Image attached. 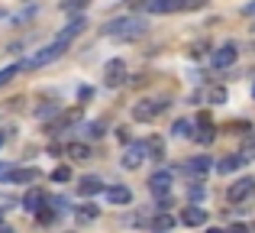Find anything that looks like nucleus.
I'll use <instances>...</instances> for the list:
<instances>
[{"label":"nucleus","mask_w":255,"mask_h":233,"mask_svg":"<svg viewBox=\"0 0 255 233\" xmlns=\"http://www.w3.org/2000/svg\"><path fill=\"white\" fill-rule=\"evenodd\" d=\"M104 36L132 42V39H142L145 36V23H142V19H136V16H129V19H113L110 26H104Z\"/></svg>","instance_id":"obj_1"},{"label":"nucleus","mask_w":255,"mask_h":233,"mask_svg":"<svg viewBox=\"0 0 255 233\" xmlns=\"http://www.w3.org/2000/svg\"><path fill=\"white\" fill-rule=\"evenodd\" d=\"M68 49V42H62V39H55L52 45H45L42 52H36V55L29 58V62H23V68H39V65H49V62H55L62 52Z\"/></svg>","instance_id":"obj_2"},{"label":"nucleus","mask_w":255,"mask_h":233,"mask_svg":"<svg viewBox=\"0 0 255 233\" xmlns=\"http://www.w3.org/2000/svg\"><path fill=\"white\" fill-rule=\"evenodd\" d=\"M123 81H126V62L123 58H110L104 65V84L107 88H120Z\"/></svg>","instance_id":"obj_3"},{"label":"nucleus","mask_w":255,"mask_h":233,"mask_svg":"<svg viewBox=\"0 0 255 233\" xmlns=\"http://www.w3.org/2000/svg\"><path fill=\"white\" fill-rule=\"evenodd\" d=\"M165 107H168L165 101H139L136 107H132V117H136L139 123H149V120H155Z\"/></svg>","instance_id":"obj_4"},{"label":"nucleus","mask_w":255,"mask_h":233,"mask_svg":"<svg viewBox=\"0 0 255 233\" xmlns=\"http://www.w3.org/2000/svg\"><path fill=\"white\" fill-rule=\"evenodd\" d=\"M255 195V178H239V182H233L230 185V191H226V198H230V204H239V201H246V198H252Z\"/></svg>","instance_id":"obj_5"},{"label":"nucleus","mask_w":255,"mask_h":233,"mask_svg":"<svg viewBox=\"0 0 255 233\" xmlns=\"http://www.w3.org/2000/svg\"><path fill=\"white\" fill-rule=\"evenodd\" d=\"M145 152H149V149H145V143H132L129 149L123 152V159H120V162H123V169H129V172L139 169V165L145 162Z\"/></svg>","instance_id":"obj_6"},{"label":"nucleus","mask_w":255,"mask_h":233,"mask_svg":"<svg viewBox=\"0 0 255 233\" xmlns=\"http://www.w3.org/2000/svg\"><path fill=\"white\" fill-rule=\"evenodd\" d=\"M210 62H213V68H230V65L236 62V45H233V42L220 45V49L213 52V58H210Z\"/></svg>","instance_id":"obj_7"},{"label":"nucleus","mask_w":255,"mask_h":233,"mask_svg":"<svg viewBox=\"0 0 255 233\" xmlns=\"http://www.w3.org/2000/svg\"><path fill=\"white\" fill-rule=\"evenodd\" d=\"M149 191L152 195H168L171 191V172H155L149 178Z\"/></svg>","instance_id":"obj_8"},{"label":"nucleus","mask_w":255,"mask_h":233,"mask_svg":"<svg viewBox=\"0 0 255 233\" xmlns=\"http://www.w3.org/2000/svg\"><path fill=\"white\" fill-rule=\"evenodd\" d=\"M78 120H81V110H65V114L62 117H58V120H52V123H49V133H52V136H55V133H62L65 130V126H71V123H78Z\"/></svg>","instance_id":"obj_9"},{"label":"nucleus","mask_w":255,"mask_h":233,"mask_svg":"<svg viewBox=\"0 0 255 233\" xmlns=\"http://www.w3.org/2000/svg\"><path fill=\"white\" fill-rule=\"evenodd\" d=\"M181 221H184L187 227H200V224L207 221V211H204V208H197V204H191V208L181 211Z\"/></svg>","instance_id":"obj_10"},{"label":"nucleus","mask_w":255,"mask_h":233,"mask_svg":"<svg viewBox=\"0 0 255 233\" xmlns=\"http://www.w3.org/2000/svg\"><path fill=\"white\" fill-rule=\"evenodd\" d=\"M107 201H110V204H129L132 191L126 188V185H110V188H107Z\"/></svg>","instance_id":"obj_11"},{"label":"nucleus","mask_w":255,"mask_h":233,"mask_svg":"<svg viewBox=\"0 0 255 233\" xmlns=\"http://www.w3.org/2000/svg\"><path fill=\"white\" fill-rule=\"evenodd\" d=\"M197 123H200V133H191V136L194 139H197V143H213V136H217V133H213V123H210V117H207V114H200V120H197Z\"/></svg>","instance_id":"obj_12"},{"label":"nucleus","mask_w":255,"mask_h":233,"mask_svg":"<svg viewBox=\"0 0 255 233\" xmlns=\"http://www.w3.org/2000/svg\"><path fill=\"white\" fill-rule=\"evenodd\" d=\"M84 26H87V23H84V16H75L62 32H58V39H62V42H71L75 36H81V32H84Z\"/></svg>","instance_id":"obj_13"},{"label":"nucleus","mask_w":255,"mask_h":233,"mask_svg":"<svg viewBox=\"0 0 255 233\" xmlns=\"http://www.w3.org/2000/svg\"><path fill=\"white\" fill-rule=\"evenodd\" d=\"M104 188V182H100L97 175H84L81 182H78V195H84V198H91V195H97V191Z\"/></svg>","instance_id":"obj_14"},{"label":"nucleus","mask_w":255,"mask_h":233,"mask_svg":"<svg viewBox=\"0 0 255 233\" xmlns=\"http://www.w3.org/2000/svg\"><path fill=\"white\" fill-rule=\"evenodd\" d=\"M149 10L152 13H174V10H184V0H149Z\"/></svg>","instance_id":"obj_15"},{"label":"nucleus","mask_w":255,"mask_h":233,"mask_svg":"<svg viewBox=\"0 0 255 233\" xmlns=\"http://www.w3.org/2000/svg\"><path fill=\"white\" fill-rule=\"evenodd\" d=\"M243 165H246V156H226V159H220L217 172L220 175H230V172H239Z\"/></svg>","instance_id":"obj_16"},{"label":"nucleus","mask_w":255,"mask_h":233,"mask_svg":"<svg viewBox=\"0 0 255 233\" xmlns=\"http://www.w3.org/2000/svg\"><path fill=\"white\" fill-rule=\"evenodd\" d=\"M207 169H210V156H197L187 162V172H194V175H207Z\"/></svg>","instance_id":"obj_17"},{"label":"nucleus","mask_w":255,"mask_h":233,"mask_svg":"<svg viewBox=\"0 0 255 233\" xmlns=\"http://www.w3.org/2000/svg\"><path fill=\"white\" fill-rule=\"evenodd\" d=\"M26 208H29V211H39V208H42V204H45V191H39V188H32L29 191V195H26Z\"/></svg>","instance_id":"obj_18"},{"label":"nucleus","mask_w":255,"mask_h":233,"mask_svg":"<svg viewBox=\"0 0 255 233\" xmlns=\"http://www.w3.org/2000/svg\"><path fill=\"white\" fill-rule=\"evenodd\" d=\"M29 178H39V172L36 169H13L6 182H19V185H23V182H29Z\"/></svg>","instance_id":"obj_19"},{"label":"nucleus","mask_w":255,"mask_h":233,"mask_svg":"<svg viewBox=\"0 0 255 233\" xmlns=\"http://www.w3.org/2000/svg\"><path fill=\"white\" fill-rule=\"evenodd\" d=\"M65 152H68L71 159H78V162H84V159H91V149H87L84 143H71V146H68Z\"/></svg>","instance_id":"obj_20"},{"label":"nucleus","mask_w":255,"mask_h":233,"mask_svg":"<svg viewBox=\"0 0 255 233\" xmlns=\"http://www.w3.org/2000/svg\"><path fill=\"white\" fill-rule=\"evenodd\" d=\"M75 214H78V221H94V217H100V208L97 204H81Z\"/></svg>","instance_id":"obj_21"},{"label":"nucleus","mask_w":255,"mask_h":233,"mask_svg":"<svg viewBox=\"0 0 255 233\" xmlns=\"http://www.w3.org/2000/svg\"><path fill=\"white\" fill-rule=\"evenodd\" d=\"M19 71H23V62H19V65H10V68H3V71H0V88H3V84H10L13 78L19 75Z\"/></svg>","instance_id":"obj_22"},{"label":"nucleus","mask_w":255,"mask_h":233,"mask_svg":"<svg viewBox=\"0 0 255 233\" xmlns=\"http://www.w3.org/2000/svg\"><path fill=\"white\" fill-rule=\"evenodd\" d=\"M145 149L152 152V159H165V143H162V139H149Z\"/></svg>","instance_id":"obj_23"},{"label":"nucleus","mask_w":255,"mask_h":233,"mask_svg":"<svg viewBox=\"0 0 255 233\" xmlns=\"http://www.w3.org/2000/svg\"><path fill=\"white\" fill-rule=\"evenodd\" d=\"M171 136H191V120H178L171 126Z\"/></svg>","instance_id":"obj_24"},{"label":"nucleus","mask_w":255,"mask_h":233,"mask_svg":"<svg viewBox=\"0 0 255 233\" xmlns=\"http://www.w3.org/2000/svg\"><path fill=\"white\" fill-rule=\"evenodd\" d=\"M155 230H171L174 227V217H168V214H162V217H155V224H152Z\"/></svg>","instance_id":"obj_25"},{"label":"nucleus","mask_w":255,"mask_h":233,"mask_svg":"<svg viewBox=\"0 0 255 233\" xmlns=\"http://www.w3.org/2000/svg\"><path fill=\"white\" fill-rule=\"evenodd\" d=\"M68 178H71V169H68V165H58V169L52 172V182H68Z\"/></svg>","instance_id":"obj_26"},{"label":"nucleus","mask_w":255,"mask_h":233,"mask_svg":"<svg viewBox=\"0 0 255 233\" xmlns=\"http://www.w3.org/2000/svg\"><path fill=\"white\" fill-rule=\"evenodd\" d=\"M84 6H87V0H65V3H62V10L75 13V10H84Z\"/></svg>","instance_id":"obj_27"},{"label":"nucleus","mask_w":255,"mask_h":233,"mask_svg":"<svg viewBox=\"0 0 255 233\" xmlns=\"http://www.w3.org/2000/svg\"><path fill=\"white\" fill-rule=\"evenodd\" d=\"M84 130H87V136H91V139H97V136H104V123H87V126H84Z\"/></svg>","instance_id":"obj_28"},{"label":"nucleus","mask_w":255,"mask_h":233,"mask_svg":"<svg viewBox=\"0 0 255 233\" xmlns=\"http://www.w3.org/2000/svg\"><path fill=\"white\" fill-rule=\"evenodd\" d=\"M223 233H249V227L246 224H230V230H223Z\"/></svg>","instance_id":"obj_29"},{"label":"nucleus","mask_w":255,"mask_h":233,"mask_svg":"<svg viewBox=\"0 0 255 233\" xmlns=\"http://www.w3.org/2000/svg\"><path fill=\"white\" fill-rule=\"evenodd\" d=\"M10 172H13V165L0 162V182H6V178H10Z\"/></svg>","instance_id":"obj_30"},{"label":"nucleus","mask_w":255,"mask_h":233,"mask_svg":"<svg viewBox=\"0 0 255 233\" xmlns=\"http://www.w3.org/2000/svg\"><path fill=\"white\" fill-rule=\"evenodd\" d=\"M223 97H226V94H223L220 88H217V91H210V101H213V104H223Z\"/></svg>","instance_id":"obj_31"},{"label":"nucleus","mask_w":255,"mask_h":233,"mask_svg":"<svg viewBox=\"0 0 255 233\" xmlns=\"http://www.w3.org/2000/svg\"><path fill=\"white\" fill-rule=\"evenodd\" d=\"M39 221H42V224H49V221H55V211H42V214H39Z\"/></svg>","instance_id":"obj_32"},{"label":"nucleus","mask_w":255,"mask_h":233,"mask_svg":"<svg viewBox=\"0 0 255 233\" xmlns=\"http://www.w3.org/2000/svg\"><path fill=\"white\" fill-rule=\"evenodd\" d=\"M204 3H207V0H184L187 10H197V6H204Z\"/></svg>","instance_id":"obj_33"},{"label":"nucleus","mask_w":255,"mask_h":233,"mask_svg":"<svg viewBox=\"0 0 255 233\" xmlns=\"http://www.w3.org/2000/svg\"><path fill=\"white\" fill-rule=\"evenodd\" d=\"M117 136H120V143H129V139H132V136H129V130H126V126H123V130L117 133Z\"/></svg>","instance_id":"obj_34"},{"label":"nucleus","mask_w":255,"mask_h":233,"mask_svg":"<svg viewBox=\"0 0 255 233\" xmlns=\"http://www.w3.org/2000/svg\"><path fill=\"white\" fill-rule=\"evenodd\" d=\"M246 16H255V0H252L249 6H246Z\"/></svg>","instance_id":"obj_35"},{"label":"nucleus","mask_w":255,"mask_h":233,"mask_svg":"<svg viewBox=\"0 0 255 233\" xmlns=\"http://www.w3.org/2000/svg\"><path fill=\"white\" fill-rule=\"evenodd\" d=\"M207 233H223V230H220V227H210V230H207Z\"/></svg>","instance_id":"obj_36"},{"label":"nucleus","mask_w":255,"mask_h":233,"mask_svg":"<svg viewBox=\"0 0 255 233\" xmlns=\"http://www.w3.org/2000/svg\"><path fill=\"white\" fill-rule=\"evenodd\" d=\"M126 3H129V6H136V3H142V0H126Z\"/></svg>","instance_id":"obj_37"},{"label":"nucleus","mask_w":255,"mask_h":233,"mask_svg":"<svg viewBox=\"0 0 255 233\" xmlns=\"http://www.w3.org/2000/svg\"><path fill=\"white\" fill-rule=\"evenodd\" d=\"M0 233H13V230H10V227H0Z\"/></svg>","instance_id":"obj_38"},{"label":"nucleus","mask_w":255,"mask_h":233,"mask_svg":"<svg viewBox=\"0 0 255 233\" xmlns=\"http://www.w3.org/2000/svg\"><path fill=\"white\" fill-rule=\"evenodd\" d=\"M0 146H3V136H0Z\"/></svg>","instance_id":"obj_39"},{"label":"nucleus","mask_w":255,"mask_h":233,"mask_svg":"<svg viewBox=\"0 0 255 233\" xmlns=\"http://www.w3.org/2000/svg\"><path fill=\"white\" fill-rule=\"evenodd\" d=\"M0 217H3V211H0Z\"/></svg>","instance_id":"obj_40"},{"label":"nucleus","mask_w":255,"mask_h":233,"mask_svg":"<svg viewBox=\"0 0 255 233\" xmlns=\"http://www.w3.org/2000/svg\"><path fill=\"white\" fill-rule=\"evenodd\" d=\"M252 94H255V88H252Z\"/></svg>","instance_id":"obj_41"},{"label":"nucleus","mask_w":255,"mask_h":233,"mask_svg":"<svg viewBox=\"0 0 255 233\" xmlns=\"http://www.w3.org/2000/svg\"><path fill=\"white\" fill-rule=\"evenodd\" d=\"M252 29H255V26H252Z\"/></svg>","instance_id":"obj_42"}]
</instances>
